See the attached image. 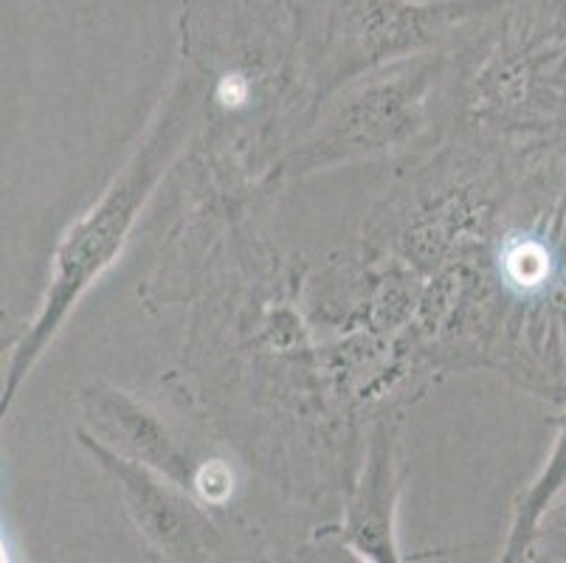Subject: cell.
Instances as JSON below:
<instances>
[{"mask_svg":"<svg viewBox=\"0 0 566 563\" xmlns=\"http://www.w3.org/2000/svg\"><path fill=\"white\" fill-rule=\"evenodd\" d=\"M198 116L200 82L195 76H184L175 82L167 102L147 124V133L138 142L136 153L107 184L102 198L80 220H74L65 229L63 240L56 242L54 257H51L49 288L40 299L38 316L14 344L7 372H3V392H0V415L3 417L12 409L20 386L29 380L34 366L43 361L60 330L65 327L76 304L116 265L144 206L150 204L156 186L161 184L164 175L187 147Z\"/></svg>","mask_w":566,"mask_h":563,"instance_id":"1","label":"cell"},{"mask_svg":"<svg viewBox=\"0 0 566 563\" xmlns=\"http://www.w3.org/2000/svg\"><path fill=\"white\" fill-rule=\"evenodd\" d=\"M76 440L102 471L116 482L122 504L153 552L167 561H212L226 550L212 515L203 510L198 493L136 459L99 442L87 428H76Z\"/></svg>","mask_w":566,"mask_h":563,"instance_id":"2","label":"cell"},{"mask_svg":"<svg viewBox=\"0 0 566 563\" xmlns=\"http://www.w3.org/2000/svg\"><path fill=\"white\" fill-rule=\"evenodd\" d=\"M511 0H333L344 45L358 69L423 49L480 14L499 12Z\"/></svg>","mask_w":566,"mask_h":563,"instance_id":"3","label":"cell"},{"mask_svg":"<svg viewBox=\"0 0 566 563\" xmlns=\"http://www.w3.org/2000/svg\"><path fill=\"white\" fill-rule=\"evenodd\" d=\"M400 465L398 428L378 420L369 431L361 473L344 508L338 539L358 561L398 563L403 561L398 544Z\"/></svg>","mask_w":566,"mask_h":563,"instance_id":"4","label":"cell"},{"mask_svg":"<svg viewBox=\"0 0 566 563\" xmlns=\"http://www.w3.org/2000/svg\"><path fill=\"white\" fill-rule=\"evenodd\" d=\"M80 406L87 431L94 434L96 440L122 457L136 459L184 488L195 490L198 468L187 457V451L172 440L161 417L153 415L142 400L118 386L96 380L80 392Z\"/></svg>","mask_w":566,"mask_h":563,"instance_id":"5","label":"cell"},{"mask_svg":"<svg viewBox=\"0 0 566 563\" xmlns=\"http://www.w3.org/2000/svg\"><path fill=\"white\" fill-rule=\"evenodd\" d=\"M566 490V415L558 417V437L549 451L547 462H544L542 473L533 479L527 490L518 496L516 508H513L511 535L504 544V563L522 561L533 544L542 539L544 519L549 515L553 504L558 502V496Z\"/></svg>","mask_w":566,"mask_h":563,"instance_id":"6","label":"cell"},{"mask_svg":"<svg viewBox=\"0 0 566 563\" xmlns=\"http://www.w3.org/2000/svg\"><path fill=\"white\" fill-rule=\"evenodd\" d=\"M544 521L553 524V533L558 535L560 544H566V490L558 496V502L553 504V510H549V515Z\"/></svg>","mask_w":566,"mask_h":563,"instance_id":"7","label":"cell"}]
</instances>
